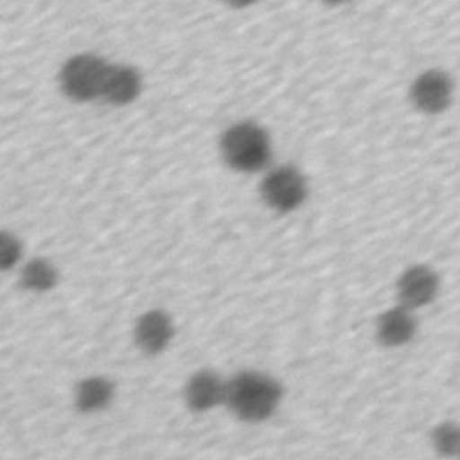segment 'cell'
<instances>
[{
    "instance_id": "obj_14",
    "label": "cell",
    "mask_w": 460,
    "mask_h": 460,
    "mask_svg": "<svg viewBox=\"0 0 460 460\" xmlns=\"http://www.w3.org/2000/svg\"><path fill=\"white\" fill-rule=\"evenodd\" d=\"M0 253H2V268L7 270L9 266H13L16 262V259L20 255L18 241L13 235L4 234L2 235V250H0Z\"/></svg>"
},
{
    "instance_id": "obj_3",
    "label": "cell",
    "mask_w": 460,
    "mask_h": 460,
    "mask_svg": "<svg viewBox=\"0 0 460 460\" xmlns=\"http://www.w3.org/2000/svg\"><path fill=\"white\" fill-rule=\"evenodd\" d=\"M108 63L93 54L70 58L61 70V86L75 101H90L102 95Z\"/></svg>"
},
{
    "instance_id": "obj_8",
    "label": "cell",
    "mask_w": 460,
    "mask_h": 460,
    "mask_svg": "<svg viewBox=\"0 0 460 460\" xmlns=\"http://www.w3.org/2000/svg\"><path fill=\"white\" fill-rule=\"evenodd\" d=\"M172 338L171 318L158 309L144 313L135 327V340L147 354L162 352Z\"/></svg>"
},
{
    "instance_id": "obj_7",
    "label": "cell",
    "mask_w": 460,
    "mask_h": 460,
    "mask_svg": "<svg viewBox=\"0 0 460 460\" xmlns=\"http://www.w3.org/2000/svg\"><path fill=\"white\" fill-rule=\"evenodd\" d=\"M226 385L228 381H223L217 374L199 370L187 381L185 402L196 413L208 411L226 402Z\"/></svg>"
},
{
    "instance_id": "obj_5",
    "label": "cell",
    "mask_w": 460,
    "mask_h": 460,
    "mask_svg": "<svg viewBox=\"0 0 460 460\" xmlns=\"http://www.w3.org/2000/svg\"><path fill=\"white\" fill-rule=\"evenodd\" d=\"M410 97L424 113H438L453 101V81L442 70H426L411 84Z\"/></svg>"
},
{
    "instance_id": "obj_11",
    "label": "cell",
    "mask_w": 460,
    "mask_h": 460,
    "mask_svg": "<svg viewBox=\"0 0 460 460\" xmlns=\"http://www.w3.org/2000/svg\"><path fill=\"white\" fill-rule=\"evenodd\" d=\"M113 394V385L106 377H86L75 386V406L83 413H95L110 406Z\"/></svg>"
},
{
    "instance_id": "obj_13",
    "label": "cell",
    "mask_w": 460,
    "mask_h": 460,
    "mask_svg": "<svg viewBox=\"0 0 460 460\" xmlns=\"http://www.w3.org/2000/svg\"><path fill=\"white\" fill-rule=\"evenodd\" d=\"M58 280V273L50 262L43 259H32L22 271V282L27 289L47 291Z\"/></svg>"
},
{
    "instance_id": "obj_12",
    "label": "cell",
    "mask_w": 460,
    "mask_h": 460,
    "mask_svg": "<svg viewBox=\"0 0 460 460\" xmlns=\"http://www.w3.org/2000/svg\"><path fill=\"white\" fill-rule=\"evenodd\" d=\"M433 451L449 460L460 458V424L453 420H444L437 424L429 435Z\"/></svg>"
},
{
    "instance_id": "obj_6",
    "label": "cell",
    "mask_w": 460,
    "mask_h": 460,
    "mask_svg": "<svg viewBox=\"0 0 460 460\" xmlns=\"http://www.w3.org/2000/svg\"><path fill=\"white\" fill-rule=\"evenodd\" d=\"M438 293L437 273L424 264L408 268L397 282V296L402 307L415 309L429 304Z\"/></svg>"
},
{
    "instance_id": "obj_15",
    "label": "cell",
    "mask_w": 460,
    "mask_h": 460,
    "mask_svg": "<svg viewBox=\"0 0 460 460\" xmlns=\"http://www.w3.org/2000/svg\"><path fill=\"white\" fill-rule=\"evenodd\" d=\"M458 460H460V458H458Z\"/></svg>"
},
{
    "instance_id": "obj_4",
    "label": "cell",
    "mask_w": 460,
    "mask_h": 460,
    "mask_svg": "<svg viewBox=\"0 0 460 460\" xmlns=\"http://www.w3.org/2000/svg\"><path fill=\"white\" fill-rule=\"evenodd\" d=\"M261 192L271 208L279 212H289L304 203L307 185L298 169L282 165L266 174L261 185Z\"/></svg>"
},
{
    "instance_id": "obj_2",
    "label": "cell",
    "mask_w": 460,
    "mask_h": 460,
    "mask_svg": "<svg viewBox=\"0 0 460 460\" xmlns=\"http://www.w3.org/2000/svg\"><path fill=\"white\" fill-rule=\"evenodd\" d=\"M221 153L226 164L237 171H259L271 155L270 137L255 122H239L221 137Z\"/></svg>"
},
{
    "instance_id": "obj_9",
    "label": "cell",
    "mask_w": 460,
    "mask_h": 460,
    "mask_svg": "<svg viewBox=\"0 0 460 460\" xmlns=\"http://www.w3.org/2000/svg\"><path fill=\"white\" fill-rule=\"evenodd\" d=\"M417 331V322L410 309L397 305L385 311L377 320V338L388 347L408 343Z\"/></svg>"
},
{
    "instance_id": "obj_10",
    "label": "cell",
    "mask_w": 460,
    "mask_h": 460,
    "mask_svg": "<svg viewBox=\"0 0 460 460\" xmlns=\"http://www.w3.org/2000/svg\"><path fill=\"white\" fill-rule=\"evenodd\" d=\"M140 92V75L128 65H110L102 86V95L111 104L131 102Z\"/></svg>"
},
{
    "instance_id": "obj_1",
    "label": "cell",
    "mask_w": 460,
    "mask_h": 460,
    "mask_svg": "<svg viewBox=\"0 0 460 460\" xmlns=\"http://www.w3.org/2000/svg\"><path fill=\"white\" fill-rule=\"evenodd\" d=\"M282 399V386L262 372H239L226 385V406L244 422L270 419Z\"/></svg>"
}]
</instances>
